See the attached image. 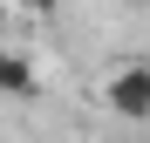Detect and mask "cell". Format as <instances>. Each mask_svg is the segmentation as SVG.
Masks as SVG:
<instances>
[{"instance_id":"obj_4","label":"cell","mask_w":150,"mask_h":143,"mask_svg":"<svg viewBox=\"0 0 150 143\" xmlns=\"http://www.w3.org/2000/svg\"><path fill=\"white\" fill-rule=\"evenodd\" d=\"M0 20H7V0H0Z\"/></svg>"},{"instance_id":"obj_3","label":"cell","mask_w":150,"mask_h":143,"mask_svg":"<svg viewBox=\"0 0 150 143\" xmlns=\"http://www.w3.org/2000/svg\"><path fill=\"white\" fill-rule=\"evenodd\" d=\"M21 7H34V14H55V7H62V0H21Z\"/></svg>"},{"instance_id":"obj_2","label":"cell","mask_w":150,"mask_h":143,"mask_svg":"<svg viewBox=\"0 0 150 143\" xmlns=\"http://www.w3.org/2000/svg\"><path fill=\"white\" fill-rule=\"evenodd\" d=\"M0 95H34V68L0 48Z\"/></svg>"},{"instance_id":"obj_1","label":"cell","mask_w":150,"mask_h":143,"mask_svg":"<svg viewBox=\"0 0 150 143\" xmlns=\"http://www.w3.org/2000/svg\"><path fill=\"white\" fill-rule=\"evenodd\" d=\"M103 102H109L116 116H130V123H143V116H150V68H143V61L116 68V75L103 82Z\"/></svg>"}]
</instances>
